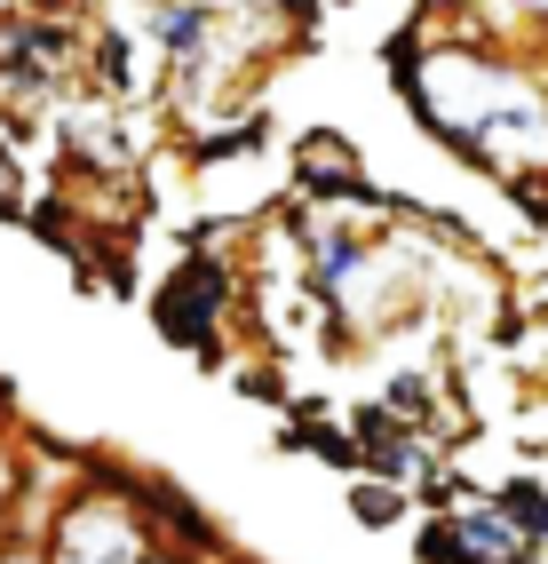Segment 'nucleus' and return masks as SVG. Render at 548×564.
Returning a JSON list of instances; mask_svg holds the SVG:
<instances>
[{"instance_id":"1","label":"nucleus","mask_w":548,"mask_h":564,"mask_svg":"<svg viewBox=\"0 0 548 564\" xmlns=\"http://www.w3.org/2000/svg\"><path fill=\"white\" fill-rule=\"evenodd\" d=\"M160 556V524L143 517L135 477L88 469L41 524V564H152Z\"/></svg>"},{"instance_id":"2","label":"nucleus","mask_w":548,"mask_h":564,"mask_svg":"<svg viewBox=\"0 0 548 564\" xmlns=\"http://www.w3.org/2000/svg\"><path fill=\"white\" fill-rule=\"evenodd\" d=\"M160 334L175 350H191L199 366H223V318H231V271H223V254L215 247H191L167 271L160 286V303H152Z\"/></svg>"},{"instance_id":"3","label":"nucleus","mask_w":548,"mask_h":564,"mask_svg":"<svg viewBox=\"0 0 548 564\" xmlns=\"http://www.w3.org/2000/svg\"><path fill=\"white\" fill-rule=\"evenodd\" d=\"M135 494H143V517L160 524V549H183V556H223V533H215V517L199 501H183V485L167 477H135Z\"/></svg>"},{"instance_id":"4","label":"nucleus","mask_w":548,"mask_h":564,"mask_svg":"<svg viewBox=\"0 0 548 564\" xmlns=\"http://www.w3.org/2000/svg\"><path fill=\"white\" fill-rule=\"evenodd\" d=\"M295 167H303V192H326V199H350L358 183H365L342 135H303V152H295Z\"/></svg>"},{"instance_id":"5","label":"nucleus","mask_w":548,"mask_h":564,"mask_svg":"<svg viewBox=\"0 0 548 564\" xmlns=\"http://www.w3.org/2000/svg\"><path fill=\"white\" fill-rule=\"evenodd\" d=\"M96 72H103V88H120V96H143V88H152V48H143V41H128V32H103V41H96Z\"/></svg>"},{"instance_id":"6","label":"nucleus","mask_w":548,"mask_h":564,"mask_svg":"<svg viewBox=\"0 0 548 564\" xmlns=\"http://www.w3.org/2000/svg\"><path fill=\"white\" fill-rule=\"evenodd\" d=\"M286 454H310V462H326V469H365L358 437L335 430V422H295V430H286Z\"/></svg>"},{"instance_id":"7","label":"nucleus","mask_w":548,"mask_h":564,"mask_svg":"<svg viewBox=\"0 0 548 564\" xmlns=\"http://www.w3.org/2000/svg\"><path fill=\"white\" fill-rule=\"evenodd\" d=\"M350 517L365 524V533H390V524L406 517V485H390V477H358V485H350Z\"/></svg>"},{"instance_id":"8","label":"nucleus","mask_w":548,"mask_h":564,"mask_svg":"<svg viewBox=\"0 0 548 564\" xmlns=\"http://www.w3.org/2000/svg\"><path fill=\"white\" fill-rule=\"evenodd\" d=\"M493 501H501V509L533 533V549H548V485H540V477H508Z\"/></svg>"},{"instance_id":"9","label":"nucleus","mask_w":548,"mask_h":564,"mask_svg":"<svg viewBox=\"0 0 548 564\" xmlns=\"http://www.w3.org/2000/svg\"><path fill=\"white\" fill-rule=\"evenodd\" d=\"M414 564H478V556H469V541H461L453 517H429L421 533H414Z\"/></svg>"},{"instance_id":"10","label":"nucleus","mask_w":548,"mask_h":564,"mask_svg":"<svg viewBox=\"0 0 548 564\" xmlns=\"http://www.w3.org/2000/svg\"><path fill=\"white\" fill-rule=\"evenodd\" d=\"M24 501H41V485L24 477V462H17V437H0V524H9Z\"/></svg>"},{"instance_id":"11","label":"nucleus","mask_w":548,"mask_h":564,"mask_svg":"<svg viewBox=\"0 0 548 564\" xmlns=\"http://www.w3.org/2000/svg\"><path fill=\"white\" fill-rule=\"evenodd\" d=\"M160 41L175 48V64H191V48L207 41V17L199 9H160Z\"/></svg>"},{"instance_id":"12","label":"nucleus","mask_w":548,"mask_h":564,"mask_svg":"<svg viewBox=\"0 0 548 564\" xmlns=\"http://www.w3.org/2000/svg\"><path fill=\"white\" fill-rule=\"evenodd\" d=\"M152 564H207V556H183V549H160Z\"/></svg>"},{"instance_id":"13","label":"nucleus","mask_w":548,"mask_h":564,"mask_svg":"<svg viewBox=\"0 0 548 564\" xmlns=\"http://www.w3.org/2000/svg\"><path fill=\"white\" fill-rule=\"evenodd\" d=\"M429 9H478V0H429Z\"/></svg>"},{"instance_id":"14","label":"nucleus","mask_w":548,"mask_h":564,"mask_svg":"<svg viewBox=\"0 0 548 564\" xmlns=\"http://www.w3.org/2000/svg\"><path fill=\"white\" fill-rule=\"evenodd\" d=\"M525 9H533V17H540V24H548V0H525Z\"/></svg>"}]
</instances>
